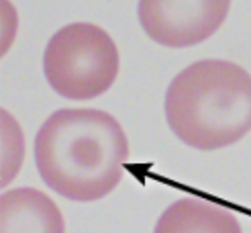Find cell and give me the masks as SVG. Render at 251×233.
<instances>
[{"mask_svg": "<svg viewBox=\"0 0 251 233\" xmlns=\"http://www.w3.org/2000/svg\"><path fill=\"white\" fill-rule=\"evenodd\" d=\"M229 8L227 0H143L137 17L155 43L188 47L215 35Z\"/></svg>", "mask_w": 251, "mask_h": 233, "instance_id": "obj_4", "label": "cell"}, {"mask_svg": "<svg viewBox=\"0 0 251 233\" xmlns=\"http://www.w3.org/2000/svg\"><path fill=\"white\" fill-rule=\"evenodd\" d=\"M0 233H66V223L53 199L25 186L0 196Z\"/></svg>", "mask_w": 251, "mask_h": 233, "instance_id": "obj_5", "label": "cell"}, {"mask_svg": "<svg viewBox=\"0 0 251 233\" xmlns=\"http://www.w3.org/2000/svg\"><path fill=\"white\" fill-rule=\"evenodd\" d=\"M129 157L121 123L98 108H59L35 135V164L51 190L76 203L104 199Z\"/></svg>", "mask_w": 251, "mask_h": 233, "instance_id": "obj_1", "label": "cell"}, {"mask_svg": "<svg viewBox=\"0 0 251 233\" xmlns=\"http://www.w3.org/2000/svg\"><path fill=\"white\" fill-rule=\"evenodd\" d=\"M121 59L112 37L92 23H72L49 39L43 74L49 86L70 101L104 94L119 76Z\"/></svg>", "mask_w": 251, "mask_h": 233, "instance_id": "obj_3", "label": "cell"}, {"mask_svg": "<svg viewBox=\"0 0 251 233\" xmlns=\"http://www.w3.org/2000/svg\"><path fill=\"white\" fill-rule=\"evenodd\" d=\"M153 233H243L231 211L200 196L172 203L157 219Z\"/></svg>", "mask_w": 251, "mask_h": 233, "instance_id": "obj_6", "label": "cell"}, {"mask_svg": "<svg viewBox=\"0 0 251 233\" xmlns=\"http://www.w3.org/2000/svg\"><path fill=\"white\" fill-rule=\"evenodd\" d=\"M166 121L194 150L233 145L251 131V74L227 59H200L166 90Z\"/></svg>", "mask_w": 251, "mask_h": 233, "instance_id": "obj_2", "label": "cell"}]
</instances>
